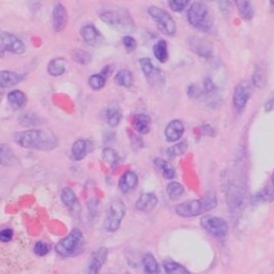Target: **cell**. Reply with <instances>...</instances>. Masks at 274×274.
Segmentation results:
<instances>
[{"instance_id": "cell-1", "label": "cell", "mask_w": 274, "mask_h": 274, "mask_svg": "<svg viewBox=\"0 0 274 274\" xmlns=\"http://www.w3.org/2000/svg\"><path fill=\"white\" fill-rule=\"evenodd\" d=\"M13 139L17 146L35 151H51L58 147V138L48 130L31 129L16 132Z\"/></svg>"}, {"instance_id": "cell-2", "label": "cell", "mask_w": 274, "mask_h": 274, "mask_svg": "<svg viewBox=\"0 0 274 274\" xmlns=\"http://www.w3.org/2000/svg\"><path fill=\"white\" fill-rule=\"evenodd\" d=\"M217 206L215 193L208 192L200 199H194L181 202L175 208L176 213L181 217H194L206 213L207 211L214 209Z\"/></svg>"}, {"instance_id": "cell-3", "label": "cell", "mask_w": 274, "mask_h": 274, "mask_svg": "<svg viewBox=\"0 0 274 274\" xmlns=\"http://www.w3.org/2000/svg\"><path fill=\"white\" fill-rule=\"evenodd\" d=\"M85 245L83 232L79 228H73L67 237L56 244L55 250L63 257H75L84 251Z\"/></svg>"}, {"instance_id": "cell-4", "label": "cell", "mask_w": 274, "mask_h": 274, "mask_svg": "<svg viewBox=\"0 0 274 274\" xmlns=\"http://www.w3.org/2000/svg\"><path fill=\"white\" fill-rule=\"evenodd\" d=\"M189 24L199 31L209 32L212 29V17L209 9L202 3H194L187 14Z\"/></svg>"}, {"instance_id": "cell-5", "label": "cell", "mask_w": 274, "mask_h": 274, "mask_svg": "<svg viewBox=\"0 0 274 274\" xmlns=\"http://www.w3.org/2000/svg\"><path fill=\"white\" fill-rule=\"evenodd\" d=\"M100 19L120 32H132L135 29L134 20L132 19L130 13L123 9L105 11L100 14Z\"/></svg>"}, {"instance_id": "cell-6", "label": "cell", "mask_w": 274, "mask_h": 274, "mask_svg": "<svg viewBox=\"0 0 274 274\" xmlns=\"http://www.w3.org/2000/svg\"><path fill=\"white\" fill-rule=\"evenodd\" d=\"M127 213L125 202L120 199H115L108 205L106 217L104 220V229L107 233L117 232L121 226L123 218Z\"/></svg>"}, {"instance_id": "cell-7", "label": "cell", "mask_w": 274, "mask_h": 274, "mask_svg": "<svg viewBox=\"0 0 274 274\" xmlns=\"http://www.w3.org/2000/svg\"><path fill=\"white\" fill-rule=\"evenodd\" d=\"M148 13L152 17V20L156 24V27L162 33L169 35V37H174L177 33V25L175 20L164 9L151 6L148 8Z\"/></svg>"}, {"instance_id": "cell-8", "label": "cell", "mask_w": 274, "mask_h": 274, "mask_svg": "<svg viewBox=\"0 0 274 274\" xmlns=\"http://www.w3.org/2000/svg\"><path fill=\"white\" fill-rule=\"evenodd\" d=\"M200 225L209 234L218 238V239L225 238L228 234V224L222 217L213 215L202 216L200 220Z\"/></svg>"}, {"instance_id": "cell-9", "label": "cell", "mask_w": 274, "mask_h": 274, "mask_svg": "<svg viewBox=\"0 0 274 274\" xmlns=\"http://www.w3.org/2000/svg\"><path fill=\"white\" fill-rule=\"evenodd\" d=\"M140 69L147 79L149 85L151 86H160L164 85L165 83V76L164 73L160 69L154 67L152 60L150 58H141L139 60Z\"/></svg>"}, {"instance_id": "cell-10", "label": "cell", "mask_w": 274, "mask_h": 274, "mask_svg": "<svg viewBox=\"0 0 274 274\" xmlns=\"http://www.w3.org/2000/svg\"><path fill=\"white\" fill-rule=\"evenodd\" d=\"M0 43L3 44L6 51H10L15 55H22L26 51L25 43L8 31H0Z\"/></svg>"}, {"instance_id": "cell-11", "label": "cell", "mask_w": 274, "mask_h": 274, "mask_svg": "<svg viewBox=\"0 0 274 274\" xmlns=\"http://www.w3.org/2000/svg\"><path fill=\"white\" fill-rule=\"evenodd\" d=\"M108 258V249L105 246L99 247L95 250L89 258L87 267V274H100L102 267Z\"/></svg>"}, {"instance_id": "cell-12", "label": "cell", "mask_w": 274, "mask_h": 274, "mask_svg": "<svg viewBox=\"0 0 274 274\" xmlns=\"http://www.w3.org/2000/svg\"><path fill=\"white\" fill-rule=\"evenodd\" d=\"M251 96V87L246 82H241L235 87L233 94V103L238 112L244 109Z\"/></svg>"}, {"instance_id": "cell-13", "label": "cell", "mask_w": 274, "mask_h": 274, "mask_svg": "<svg viewBox=\"0 0 274 274\" xmlns=\"http://www.w3.org/2000/svg\"><path fill=\"white\" fill-rule=\"evenodd\" d=\"M69 15L67 8L60 3H57L52 9V28L56 32H61L67 28Z\"/></svg>"}, {"instance_id": "cell-14", "label": "cell", "mask_w": 274, "mask_h": 274, "mask_svg": "<svg viewBox=\"0 0 274 274\" xmlns=\"http://www.w3.org/2000/svg\"><path fill=\"white\" fill-rule=\"evenodd\" d=\"M190 48L193 52L201 58H210L213 54V49H212V44L209 43L207 40L199 38V37H194L190 39L189 41Z\"/></svg>"}, {"instance_id": "cell-15", "label": "cell", "mask_w": 274, "mask_h": 274, "mask_svg": "<svg viewBox=\"0 0 274 274\" xmlns=\"http://www.w3.org/2000/svg\"><path fill=\"white\" fill-rule=\"evenodd\" d=\"M184 133V126L182 121L175 119L172 120L165 128V138L170 143H176L180 140Z\"/></svg>"}, {"instance_id": "cell-16", "label": "cell", "mask_w": 274, "mask_h": 274, "mask_svg": "<svg viewBox=\"0 0 274 274\" xmlns=\"http://www.w3.org/2000/svg\"><path fill=\"white\" fill-rule=\"evenodd\" d=\"M138 185V176L135 172L128 171L123 174L118 182V188L122 193H129Z\"/></svg>"}, {"instance_id": "cell-17", "label": "cell", "mask_w": 274, "mask_h": 274, "mask_svg": "<svg viewBox=\"0 0 274 274\" xmlns=\"http://www.w3.org/2000/svg\"><path fill=\"white\" fill-rule=\"evenodd\" d=\"M157 197L153 193H144L138 197L135 207L138 211L141 212H150L155 209L157 206Z\"/></svg>"}, {"instance_id": "cell-18", "label": "cell", "mask_w": 274, "mask_h": 274, "mask_svg": "<svg viewBox=\"0 0 274 274\" xmlns=\"http://www.w3.org/2000/svg\"><path fill=\"white\" fill-rule=\"evenodd\" d=\"M24 79L22 74L12 71H0V89L11 88L17 84H20Z\"/></svg>"}, {"instance_id": "cell-19", "label": "cell", "mask_w": 274, "mask_h": 274, "mask_svg": "<svg viewBox=\"0 0 274 274\" xmlns=\"http://www.w3.org/2000/svg\"><path fill=\"white\" fill-rule=\"evenodd\" d=\"M132 125L139 135H146L151 130V118L146 114H138L134 116Z\"/></svg>"}, {"instance_id": "cell-20", "label": "cell", "mask_w": 274, "mask_h": 274, "mask_svg": "<svg viewBox=\"0 0 274 274\" xmlns=\"http://www.w3.org/2000/svg\"><path fill=\"white\" fill-rule=\"evenodd\" d=\"M68 61L65 58L57 57L51 59L47 65V73L52 77H59L67 72Z\"/></svg>"}, {"instance_id": "cell-21", "label": "cell", "mask_w": 274, "mask_h": 274, "mask_svg": "<svg viewBox=\"0 0 274 274\" xmlns=\"http://www.w3.org/2000/svg\"><path fill=\"white\" fill-rule=\"evenodd\" d=\"M81 35L86 44L92 46L99 42L100 32L92 24H88L81 28Z\"/></svg>"}, {"instance_id": "cell-22", "label": "cell", "mask_w": 274, "mask_h": 274, "mask_svg": "<svg viewBox=\"0 0 274 274\" xmlns=\"http://www.w3.org/2000/svg\"><path fill=\"white\" fill-rule=\"evenodd\" d=\"M103 116L106 123H107L111 128H116L117 126H119L122 119V113L118 106H109V107L105 108Z\"/></svg>"}, {"instance_id": "cell-23", "label": "cell", "mask_w": 274, "mask_h": 274, "mask_svg": "<svg viewBox=\"0 0 274 274\" xmlns=\"http://www.w3.org/2000/svg\"><path fill=\"white\" fill-rule=\"evenodd\" d=\"M27 95L21 90H13L8 94V103L14 111L24 108L27 104Z\"/></svg>"}, {"instance_id": "cell-24", "label": "cell", "mask_w": 274, "mask_h": 274, "mask_svg": "<svg viewBox=\"0 0 274 274\" xmlns=\"http://www.w3.org/2000/svg\"><path fill=\"white\" fill-rule=\"evenodd\" d=\"M88 154V143L85 139H77L71 148V156L74 161H82Z\"/></svg>"}, {"instance_id": "cell-25", "label": "cell", "mask_w": 274, "mask_h": 274, "mask_svg": "<svg viewBox=\"0 0 274 274\" xmlns=\"http://www.w3.org/2000/svg\"><path fill=\"white\" fill-rule=\"evenodd\" d=\"M154 165L165 179L172 180L176 177V169L169 161L163 160V158H155Z\"/></svg>"}, {"instance_id": "cell-26", "label": "cell", "mask_w": 274, "mask_h": 274, "mask_svg": "<svg viewBox=\"0 0 274 274\" xmlns=\"http://www.w3.org/2000/svg\"><path fill=\"white\" fill-rule=\"evenodd\" d=\"M237 10L245 21H251L254 16V9L251 0H234Z\"/></svg>"}, {"instance_id": "cell-27", "label": "cell", "mask_w": 274, "mask_h": 274, "mask_svg": "<svg viewBox=\"0 0 274 274\" xmlns=\"http://www.w3.org/2000/svg\"><path fill=\"white\" fill-rule=\"evenodd\" d=\"M153 54H154V57L160 61L161 64H165L169 61L170 52H169V46H167V42L165 40H158L154 44Z\"/></svg>"}, {"instance_id": "cell-28", "label": "cell", "mask_w": 274, "mask_h": 274, "mask_svg": "<svg viewBox=\"0 0 274 274\" xmlns=\"http://www.w3.org/2000/svg\"><path fill=\"white\" fill-rule=\"evenodd\" d=\"M115 83L123 88H130L133 85V74L128 69H121L115 75Z\"/></svg>"}, {"instance_id": "cell-29", "label": "cell", "mask_w": 274, "mask_h": 274, "mask_svg": "<svg viewBox=\"0 0 274 274\" xmlns=\"http://www.w3.org/2000/svg\"><path fill=\"white\" fill-rule=\"evenodd\" d=\"M102 158L106 164L112 167V169H116L120 162L119 154L117 153L116 150H114L111 147H106L103 149Z\"/></svg>"}, {"instance_id": "cell-30", "label": "cell", "mask_w": 274, "mask_h": 274, "mask_svg": "<svg viewBox=\"0 0 274 274\" xmlns=\"http://www.w3.org/2000/svg\"><path fill=\"white\" fill-rule=\"evenodd\" d=\"M143 266L147 274H160V266L151 253H146L144 255Z\"/></svg>"}, {"instance_id": "cell-31", "label": "cell", "mask_w": 274, "mask_h": 274, "mask_svg": "<svg viewBox=\"0 0 274 274\" xmlns=\"http://www.w3.org/2000/svg\"><path fill=\"white\" fill-rule=\"evenodd\" d=\"M252 81L255 87L259 88H263L266 86V82H267V75H266V70L260 65H256L254 72H253V76H252Z\"/></svg>"}, {"instance_id": "cell-32", "label": "cell", "mask_w": 274, "mask_h": 274, "mask_svg": "<svg viewBox=\"0 0 274 274\" xmlns=\"http://www.w3.org/2000/svg\"><path fill=\"white\" fill-rule=\"evenodd\" d=\"M163 268L166 274H191L189 270L183 267L182 264L171 259H166L163 261Z\"/></svg>"}, {"instance_id": "cell-33", "label": "cell", "mask_w": 274, "mask_h": 274, "mask_svg": "<svg viewBox=\"0 0 274 274\" xmlns=\"http://www.w3.org/2000/svg\"><path fill=\"white\" fill-rule=\"evenodd\" d=\"M166 193H167V195H169V197L172 200H177V199H179L180 197L183 196L184 188H183V185L181 183L176 182V181H172V182H170L169 184H167Z\"/></svg>"}, {"instance_id": "cell-34", "label": "cell", "mask_w": 274, "mask_h": 274, "mask_svg": "<svg viewBox=\"0 0 274 274\" xmlns=\"http://www.w3.org/2000/svg\"><path fill=\"white\" fill-rule=\"evenodd\" d=\"M60 198L63 204L68 208H73L77 204V196L71 188H65L61 191Z\"/></svg>"}, {"instance_id": "cell-35", "label": "cell", "mask_w": 274, "mask_h": 274, "mask_svg": "<svg viewBox=\"0 0 274 274\" xmlns=\"http://www.w3.org/2000/svg\"><path fill=\"white\" fill-rule=\"evenodd\" d=\"M14 160V153L11 147L7 144H0V165L8 166L12 164Z\"/></svg>"}, {"instance_id": "cell-36", "label": "cell", "mask_w": 274, "mask_h": 274, "mask_svg": "<svg viewBox=\"0 0 274 274\" xmlns=\"http://www.w3.org/2000/svg\"><path fill=\"white\" fill-rule=\"evenodd\" d=\"M187 149H188L187 141L182 140V141H180V143H177L174 146H172V147H170L169 149H167L166 150V154L170 158H176V157H178V156L184 154L185 151H187Z\"/></svg>"}, {"instance_id": "cell-37", "label": "cell", "mask_w": 274, "mask_h": 274, "mask_svg": "<svg viewBox=\"0 0 274 274\" xmlns=\"http://www.w3.org/2000/svg\"><path fill=\"white\" fill-rule=\"evenodd\" d=\"M72 58L75 61V63L86 66L88 64L91 63V55L89 52H87L86 50L79 49V48H75L72 51Z\"/></svg>"}, {"instance_id": "cell-38", "label": "cell", "mask_w": 274, "mask_h": 274, "mask_svg": "<svg viewBox=\"0 0 274 274\" xmlns=\"http://www.w3.org/2000/svg\"><path fill=\"white\" fill-rule=\"evenodd\" d=\"M89 86L92 88L93 90H101L104 88L106 84V77H104L101 73L100 74H93L89 78Z\"/></svg>"}, {"instance_id": "cell-39", "label": "cell", "mask_w": 274, "mask_h": 274, "mask_svg": "<svg viewBox=\"0 0 274 274\" xmlns=\"http://www.w3.org/2000/svg\"><path fill=\"white\" fill-rule=\"evenodd\" d=\"M50 251V245L43 242V241H37L33 246V252L37 256L43 257V256H46Z\"/></svg>"}, {"instance_id": "cell-40", "label": "cell", "mask_w": 274, "mask_h": 274, "mask_svg": "<svg viewBox=\"0 0 274 274\" xmlns=\"http://www.w3.org/2000/svg\"><path fill=\"white\" fill-rule=\"evenodd\" d=\"M190 3L191 0H170V7L174 12H182Z\"/></svg>"}, {"instance_id": "cell-41", "label": "cell", "mask_w": 274, "mask_h": 274, "mask_svg": "<svg viewBox=\"0 0 274 274\" xmlns=\"http://www.w3.org/2000/svg\"><path fill=\"white\" fill-rule=\"evenodd\" d=\"M122 43H123V45H125V48L127 49L128 52L134 51L137 47L136 40L133 37H131V35H125V37H123V39H122Z\"/></svg>"}, {"instance_id": "cell-42", "label": "cell", "mask_w": 274, "mask_h": 274, "mask_svg": "<svg viewBox=\"0 0 274 274\" xmlns=\"http://www.w3.org/2000/svg\"><path fill=\"white\" fill-rule=\"evenodd\" d=\"M13 238V231L11 228H5L0 231V242H10Z\"/></svg>"}, {"instance_id": "cell-43", "label": "cell", "mask_w": 274, "mask_h": 274, "mask_svg": "<svg viewBox=\"0 0 274 274\" xmlns=\"http://www.w3.org/2000/svg\"><path fill=\"white\" fill-rule=\"evenodd\" d=\"M129 136H130V139H131L132 146L135 147V148H143L144 147V140L141 139V137L139 135H136L134 133H131V132L129 131Z\"/></svg>"}, {"instance_id": "cell-44", "label": "cell", "mask_w": 274, "mask_h": 274, "mask_svg": "<svg viewBox=\"0 0 274 274\" xmlns=\"http://www.w3.org/2000/svg\"><path fill=\"white\" fill-rule=\"evenodd\" d=\"M188 94L190 98H200L201 94H202V91L199 90V88L195 85H191L189 87V89H188Z\"/></svg>"}, {"instance_id": "cell-45", "label": "cell", "mask_w": 274, "mask_h": 274, "mask_svg": "<svg viewBox=\"0 0 274 274\" xmlns=\"http://www.w3.org/2000/svg\"><path fill=\"white\" fill-rule=\"evenodd\" d=\"M272 111H274V95H272L271 98L264 103V112L270 113Z\"/></svg>"}, {"instance_id": "cell-46", "label": "cell", "mask_w": 274, "mask_h": 274, "mask_svg": "<svg viewBox=\"0 0 274 274\" xmlns=\"http://www.w3.org/2000/svg\"><path fill=\"white\" fill-rule=\"evenodd\" d=\"M113 71H114L113 66H106L105 68H103L101 74H102L104 77L107 78V77H108V76H109V75L113 73Z\"/></svg>"}, {"instance_id": "cell-47", "label": "cell", "mask_w": 274, "mask_h": 274, "mask_svg": "<svg viewBox=\"0 0 274 274\" xmlns=\"http://www.w3.org/2000/svg\"><path fill=\"white\" fill-rule=\"evenodd\" d=\"M5 52H6V49L5 47L3 46V44L0 43V58H3L5 56Z\"/></svg>"}, {"instance_id": "cell-48", "label": "cell", "mask_w": 274, "mask_h": 274, "mask_svg": "<svg viewBox=\"0 0 274 274\" xmlns=\"http://www.w3.org/2000/svg\"><path fill=\"white\" fill-rule=\"evenodd\" d=\"M272 184H273V187H274V172L272 174Z\"/></svg>"}, {"instance_id": "cell-49", "label": "cell", "mask_w": 274, "mask_h": 274, "mask_svg": "<svg viewBox=\"0 0 274 274\" xmlns=\"http://www.w3.org/2000/svg\"><path fill=\"white\" fill-rule=\"evenodd\" d=\"M269 2H270V5H271L272 7H274V0H269Z\"/></svg>"}]
</instances>
